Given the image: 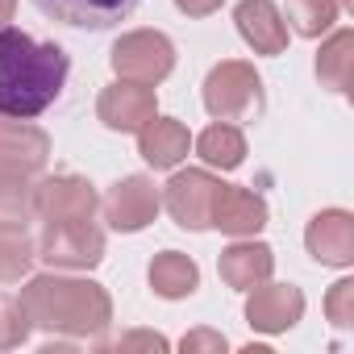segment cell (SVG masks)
Segmentation results:
<instances>
[{"label":"cell","mask_w":354,"mask_h":354,"mask_svg":"<svg viewBox=\"0 0 354 354\" xmlns=\"http://www.w3.org/2000/svg\"><path fill=\"white\" fill-rule=\"evenodd\" d=\"M34 5L63 21V26H75V30H113L121 26L142 0H34Z\"/></svg>","instance_id":"obj_12"},{"label":"cell","mask_w":354,"mask_h":354,"mask_svg":"<svg viewBox=\"0 0 354 354\" xmlns=\"http://www.w3.org/2000/svg\"><path fill=\"white\" fill-rule=\"evenodd\" d=\"M46 154H50V138L42 129L17 117H0V171L34 175L46 167Z\"/></svg>","instance_id":"obj_10"},{"label":"cell","mask_w":354,"mask_h":354,"mask_svg":"<svg viewBox=\"0 0 354 354\" xmlns=\"http://www.w3.org/2000/svg\"><path fill=\"white\" fill-rule=\"evenodd\" d=\"M234 21H238L242 38L259 55H283V46H288V21H283V13L271 5V0H242Z\"/></svg>","instance_id":"obj_15"},{"label":"cell","mask_w":354,"mask_h":354,"mask_svg":"<svg viewBox=\"0 0 354 354\" xmlns=\"http://www.w3.org/2000/svg\"><path fill=\"white\" fill-rule=\"evenodd\" d=\"M30 337V313L21 296H0V350H13Z\"/></svg>","instance_id":"obj_24"},{"label":"cell","mask_w":354,"mask_h":354,"mask_svg":"<svg viewBox=\"0 0 354 354\" xmlns=\"http://www.w3.org/2000/svg\"><path fill=\"white\" fill-rule=\"evenodd\" d=\"M34 217V184H26V175L0 171V230H26Z\"/></svg>","instance_id":"obj_21"},{"label":"cell","mask_w":354,"mask_h":354,"mask_svg":"<svg viewBox=\"0 0 354 354\" xmlns=\"http://www.w3.org/2000/svg\"><path fill=\"white\" fill-rule=\"evenodd\" d=\"M217 188H221V180H213L209 171H180L167 184L162 205L175 217V225H184V230H209Z\"/></svg>","instance_id":"obj_6"},{"label":"cell","mask_w":354,"mask_h":354,"mask_svg":"<svg viewBox=\"0 0 354 354\" xmlns=\"http://www.w3.org/2000/svg\"><path fill=\"white\" fill-rule=\"evenodd\" d=\"M342 5H346V9H354V0H342Z\"/></svg>","instance_id":"obj_30"},{"label":"cell","mask_w":354,"mask_h":354,"mask_svg":"<svg viewBox=\"0 0 354 354\" xmlns=\"http://www.w3.org/2000/svg\"><path fill=\"white\" fill-rule=\"evenodd\" d=\"M21 304L30 313V325H42L50 333H100L113 321L109 292L92 279L38 275L21 288Z\"/></svg>","instance_id":"obj_2"},{"label":"cell","mask_w":354,"mask_h":354,"mask_svg":"<svg viewBox=\"0 0 354 354\" xmlns=\"http://www.w3.org/2000/svg\"><path fill=\"white\" fill-rule=\"evenodd\" d=\"M158 205H162L158 188L146 180V175H125V180L113 184L109 196H104V221L113 230H121V234H138V230H146L154 221Z\"/></svg>","instance_id":"obj_8"},{"label":"cell","mask_w":354,"mask_h":354,"mask_svg":"<svg viewBox=\"0 0 354 354\" xmlns=\"http://www.w3.org/2000/svg\"><path fill=\"white\" fill-rule=\"evenodd\" d=\"M325 313H329V321H333L337 329L354 325V283H350V279L333 283V292H329V300H325Z\"/></svg>","instance_id":"obj_25"},{"label":"cell","mask_w":354,"mask_h":354,"mask_svg":"<svg viewBox=\"0 0 354 354\" xmlns=\"http://www.w3.org/2000/svg\"><path fill=\"white\" fill-rule=\"evenodd\" d=\"M209 225H217L221 234H234V238H246V234H259L267 225V201L250 188H230L221 184L217 188V201H213V217Z\"/></svg>","instance_id":"obj_14"},{"label":"cell","mask_w":354,"mask_h":354,"mask_svg":"<svg viewBox=\"0 0 354 354\" xmlns=\"http://www.w3.org/2000/svg\"><path fill=\"white\" fill-rule=\"evenodd\" d=\"M38 259H46L50 267H96L104 259V234L92 225V217H84V221H46Z\"/></svg>","instance_id":"obj_5"},{"label":"cell","mask_w":354,"mask_h":354,"mask_svg":"<svg viewBox=\"0 0 354 354\" xmlns=\"http://www.w3.org/2000/svg\"><path fill=\"white\" fill-rule=\"evenodd\" d=\"M138 150H142V158H146L150 167L167 171V167H175V162L188 154V129H184L180 121L154 113V117L138 129Z\"/></svg>","instance_id":"obj_17"},{"label":"cell","mask_w":354,"mask_h":354,"mask_svg":"<svg viewBox=\"0 0 354 354\" xmlns=\"http://www.w3.org/2000/svg\"><path fill=\"white\" fill-rule=\"evenodd\" d=\"M171 67H175V46H171V38H162L154 30H133L113 46V71L121 80L154 88L158 80L171 75Z\"/></svg>","instance_id":"obj_4"},{"label":"cell","mask_w":354,"mask_h":354,"mask_svg":"<svg viewBox=\"0 0 354 354\" xmlns=\"http://www.w3.org/2000/svg\"><path fill=\"white\" fill-rule=\"evenodd\" d=\"M133 346H146V350H167V342H162L158 333H129V337H121V342H117V350H133Z\"/></svg>","instance_id":"obj_27"},{"label":"cell","mask_w":354,"mask_h":354,"mask_svg":"<svg viewBox=\"0 0 354 354\" xmlns=\"http://www.w3.org/2000/svg\"><path fill=\"white\" fill-rule=\"evenodd\" d=\"M271 267H275V254L263 242H234L230 250H221V279L238 292H250V288L267 283Z\"/></svg>","instance_id":"obj_16"},{"label":"cell","mask_w":354,"mask_h":354,"mask_svg":"<svg viewBox=\"0 0 354 354\" xmlns=\"http://www.w3.org/2000/svg\"><path fill=\"white\" fill-rule=\"evenodd\" d=\"M184 350H225V337L201 329V333H188V337H184Z\"/></svg>","instance_id":"obj_26"},{"label":"cell","mask_w":354,"mask_h":354,"mask_svg":"<svg viewBox=\"0 0 354 354\" xmlns=\"http://www.w3.org/2000/svg\"><path fill=\"white\" fill-rule=\"evenodd\" d=\"M196 154H201L209 167L234 171V167H242V158H246V138H242L238 125L217 121V125H209V129L196 138Z\"/></svg>","instance_id":"obj_19"},{"label":"cell","mask_w":354,"mask_h":354,"mask_svg":"<svg viewBox=\"0 0 354 354\" xmlns=\"http://www.w3.org/2000/svg\"><path fill=\"white\" fill-rule=\"evenodd\" d=\"M304 246L317 263H329V267H346L354 259V217L342 213V209H325L308 221V234H304Z\"/></svg>","instance_id":"obj_13"},{"label":"cell","mask_w":354,"mask_h":354,"mask_svg":"<svg viewBox=\"0 0 354 354\" xmlns=\"http://www.w3.org/2000/svg\"><path fill=\"white\" fill-rule=\"evenodd\" d=\"M188 17H209V13H217L221 9V0H175Z\"/></svg>","instance_id":"obj_28"},{"label":"cell","mask_w":354,"mask_h":354,"mask_svg":"<svg viewBox=\"0 0 354 354\" xmlns=\"http://www.w3.org/2000/svg\"><path fill=\"white\" fill-rule=\"evenodd\" d=\"M71 59L55 42H34L17 26H0V117L30 121L46 113L63 84Z\"/></svg>","instance_id":"obj_1"},{"label":"cell","mask_w":354,"mask_h":354,"mask_svg":"<svg viewBox=\"0 0 354 354\" xmlns=\"http://www.w3.org/2000/svg\"><path fill=\"white\" fill-rule=\"evenodd\" d=\"M205 109L217 121H246L263 113V80L250 63H221L205 80Z\"/></svg>","instance_id":"obj_3"},{"label":"cell","mask_w":354,"mask_h":354,"mask_svg":"<svg viewBox=\"0 0 354 354\" xmlns=\"http://www.w3.org/2000/svg\"><path fill=\"white\" fill-rule=\"evenodd\" d=\"M34 209L42 221H84L96 217L100 196L80 175H55V180L34 184Z\"/></svg>","instance_id":"obj_7"},{"label":"cell","mask_w":354,"mask_h":354,"mask_svg":"<svg viewBox=\"0 0 354 354\" xmlns=\"http://www.w3.org/2000/svg\"><path fill=\"white\" fill-rule=\"evenodd\" d=\"M154 113H158L154 88H150V84H133V80H121V84L104 88L100 100H96V117H100L109 129H117V133L142 129Z\"/></svg>","instance_id":"obj_9"},{"label":"cell","mask_w":354,"mask_h":354,"mask_svg":"<svg viewBox=\"0 0 354 354\" xmlns=\"http://www.w3.org/2000/svg\"><path fill=\"white\" fill-rule=\"evenodd\" d=\"M317 75L329 92H346L350 88V75H354V34L350 30H337L321 55H317Z\"/></svg>","instance_id":"obj_20"},{"label":"cell","mask_w":354,"mask_h":354,"mask_svg":"<svg viewBox=\"0 0 354 354\" xmlns=\"http://www.w3.org/2000/svg\"><path fill=\"white\" fill-rule=\"evenodd\" d=\"M304 317V296L292 283H259L246 300V321L263 333H283Z\"/></svg>","instance_id":"obj_11"},{"label":"cell","mask_w":354,"mask_h":354,"mask_svg":"<svg viewBox=\"0 0 354 354\" xmlns=\"http://www.w3.org/2000/svg\"><path fill=\"white\" fill-rule=\"evenodd\" d=\"M201 283V271L188 254L180 250H162L154 263H150V288L167 300H180V296H192Z\"/></svg>","instance_id":"obj_18"},{"label":"cell","mask_w":354,"mask_h":354,"mask_svg":"<svg viewBox=\"0 0 354 354\" xmlns=\"http://www.w3.org/2000/svg\"><path fill=\"white\" fill-rule=\"evenodd\" d=\"M34 259L38 254H34L26 230H0V283H17Z\"/></svg>","instance_id":"obj_23"},{"label":"cell","mask_w":354,"mask_h":354,"mask_svg":"<svg viewBox=\"0 0 354 354\" xmlns=\"http://www.w3.org/2000/svg\"><path fill=\"white\" fill-rule=\"evenodd\" d=\"M283 17L292 21L300 38H321L337 21V0H288Z\"/></svg>","instance_id":"obj_22"},{"label":"cell","mask_w":354,"mask_h":354,"mask_svg":"<svg viewBox=\"0 0 354 354\" xmlns=\"http://www.w3.org/2000/svg\"><path fill=\"white\" fill-rule=\"evenodd\" d=\"M13 9H17V0H0V26L13 21Z\"/></svg>","instance_id":"obj_29"}]
</instances>
